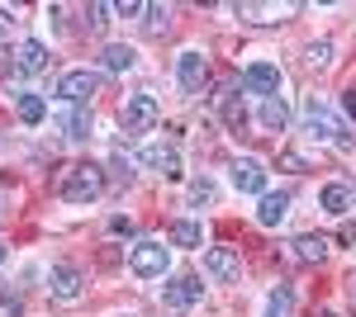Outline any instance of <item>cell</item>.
<instances>
[{"label": "cell", "mask_w": 356, "mask_h": 317, "mask_svg": "<svg viewBox=\"0 0 356 317\" xmlns=\"http://www.w3.org/2000/svg\"><path fill=\"white\" fill-rule=\"evenodd\" d=\"M243 90L247 95H261V100L280 95V67H275V62H252L243 71Z\"/></svg>", "instance_id": "obj_8"}, {"label": "cell", "mask_w": 356, "mask_h": 317, "mask_svg": "<svg viewBox=\"0 0 356 317\" xmlns=\"http://www.w3.org/2000/svg\"><path fill=\"white\" fill-rule=\"evenodd\" d=\"M233 185L243 189V194H266V166L261 161H252V157H238L233 161Z\"/></svg>", "instance_id": "obj_11"}, {"label": "cell", "mask_w": 356, "mask_h": 317, "mask_svg": "<svg viewBox=\"0 0 356 317\" xmlns=\"http://www.w3.org/2000/svg\"><path fill=\"white\" fill-rule=\"evenodd\" d=\"M261 128H266V132H285V128H290V105H285L280 95L261 100Z\"/></svg>", "instance_id": "obj_17"}, {"label": "cell", "mask_w": 356, "mask_h": 317, "mask_svg": "<svg viewBox=\"0 0 356 317\" xmlns=\"http://www.w3.org/2000/svg\"><path fill=\"white\" fill-rule=\"evenodd\" d=\"M304 128L314 132V137H323V142H332V147H342V152H352V147H356V137L337 123V114H332L328 105H318V95L304 100Z\"/></svg>", "instance_id": "obj_2"}, {"label": "cell", "mask_w": 356, "mask_h": 317, "mask_svg": "<svg viewBox=\"0 0 356 317\" xmlns=\"http://www.w3.org/2000/svg\"><path fill=\"white\" fill-rule=\"evenodd\" d=\"M157 119H162L157 95H129V100L119 105V123H124V132H147Z\"/></svg>", "instance_id": "obj_4"}, {"label": "cell", "mask_w": 356, "mask_h": 317, "mask_svg": "<svg viewBox=\"0 0 356 317\" xmlns=\"http://www.w3.org/2000/svg\"><path fill=\"white\" fill-rule=\"evenodd\" d=\"M280 166H285V171H309V157L295 152V147H285V152H280Z\"/></svg>", "instance_id": "obj_26"}, {"label": "cell", "mask_w": 356, "mask_h": 317, "mask_svg": "<svg viewBox=\"0 0 356 317\" xmlns=\"http://www.w3.org/2000/svg\"><path fill=\"white\" fill-rule=\"evenodd\" d=\"M204 270H209L219 284H233V280L243 275V261H238L233 246H209V251H204Z\"/></svg>", "instance_id": "obj_10"}, {"label": "cell", "mask_w": 356, "mask_h": 317, "mask_svg": "<svg viewBox=\"0 0 356 317\" xmlns=\"http://www.w3.org/2000/svg\"><path fill=\"white\" fill-rule=\"evenodd\" d=\"M19 119H24L29 128H33V123H43V119H48V105H43V95H19Z\"/></svg>", "instance_id": "obj_23"}, {"label": "cell", "mask_w": 356, "mask_h": 317, "mask_svg": "<svg viewBox=\"0 0 356 317\" xmlns=\"http://www.w3.org/2000/svg\"><path fill=\"white\" fill-rule=\"evenodd\" d=\"M219 109H223V123H228V132H238V137H243V128H247V105H243V95H223Z\"/></svg>", "instance_id": "obj_20"}, {"label": "cell", "mask_w": 356, "mask_h": 317, "mask_svg": "<svg viewBox=\"0 0 356 317\" xmlns=\"http://www.w3.org/2000/svg\"><path fill=\"white\" fill-rule=\"evenodd\" d=\"M15 67H19L24 76H38V71H48V48H43L38 38L19 43V57H15Z\"/></svg>", "instance_id": "obj_16"}, {"label": "cell", "mask_w": 356, "mask_h": 317, "mask_svg": "<svg viewBox=\"0 0 356 317\" xmlns=\"http://www.w3.org/2000/svg\"><path fill=\"white\" fill-rule=\"evenodd\" d=\"M200 298H204V284H200L195 275H176V280L162 289V303L171 308V313H191Z\"/></svg>", "instance_id": "obj_6"}, {"label": "cell", "mask_w": 356, "mask_h": 317, "mask_svg": "<svg viewBox=\"0 0 356 317\" xmlns=\"http://www.w3.org/2000/svg\"><path fill=\"white\" fill-rule=\"evenodd\" d=\"M138 161H143L147 171L166 175V180H181V175H186V171H181V152H176V147H162V142H157V147H143Z\"/></svg>", "instance_id": "obj_9"}, {"label": "cell", "mask_w": 356, "mask_h": 317, "mask_svg": "<svg viewBox=\"0 0 356 317\" xmlns=\"http://www.w3.org/2000/svg\"><path fill=\"white\" fill-rule=\"evenodd\" d=\"M90 128H95L90 105H72L62 119H57V132H62V137H72V142H86V137H90Z\"/></svg>", "instance_id": "obj_14"}, {"label": "cell", "mask_w": 356, "mask_h": 317, "mask_svg": "<svg viewBox=\"0 0 356 317\" xmlns=\"http://www.w3.org/2000/svg\"><path fill=\"white\" fill-rule=\"evenodd\" d=\"M10 28H15V19H10V10H0V38H10Z\"/></svg>", "instance_id": "obj_31"}, {"label": "cell", "mask_w": 356, "mask_h": 317, "mask_svg": "<svg viewBox=\"0 0 356 317\" xmlns=\"http://www.w3.org/2000/svg\"><path fill=\"white\" fill-rule=\"evenodd\" d=\"M100 71H67V76L57 80V100L62 105H90V95L100 90Z\"/></svg>", "instance_id": "obj_5"}, {"label": "cell", "mask_w": 356, "mask_h": 317, "mask_svg": "<svg viewBox=\"0 0 356 317\" xmlns=\"http://www.w3.org/2000/svg\"><path fill=\"white\" fill-rule=\"evenodd\" d=\"M171 246H204V228L195 218H176L171 223Z\"/></svg>", "instance_id": "obj_19"}, {"label": "cell", "mask_w": 356, "mask_h": 317, "mask_svg": "<svg viewBox=\"0 0 356 317\" xmlns=\"http://www.w3.org/2000/svg\"><path fill=\"white\" fill-rule=\"evenodd\" d=\"M114 15L119 19H138V15H147V5L143 0H124V5H114Z\"/></svg>", "instance_id": "obj_27"}, {"label": "cell", "mask_w": 356, "mask_h": 317, "mask_svg": "<svg viewBox=\"0 0 356 317\" xmlns=\"http://www.w3.org/2000/svg\"><path fill=\"white\" fill-rule=\"evenodd\" d=\"M48 289H53V298H62V303H72V298H81V270L76 265H53V275H48Z\"/></svg>", "instance_id": "obj_12"}, {"label": "cell", "mask_w": 356, "mask_h": 317, "mask_svg": "<svg viewBox=\"0 0 356 317\" xmlns=\"http://www.w3.org/2000/svg\"><path fill=\"white\" fill-rule=\"evenodd\" d=\"M110 15H114L110 5H86V19H90L95 28H100V24H110Z\"/></svg>", "instance_id": "obj_29"}, {"label": "cell", "mask_w": 356, "mask_h": 317, "mask_svg": "<svg viewBox=\"0 0 356 317\" xmlns=\"http://www.w3.org/2000/svg\"><path fill=\"white\" fill-rule=\"evenodd\" d=\"M309 67H332V43H328V38L309 48Z\"/></svg>", "instance_id": "obj_25"}, {"label": "cell", "mask_w": 356, "mask_h": 317, "mask_svg": "<svg viewBox=\"0 0 356 317\" xmlns=\"http://www.w3.org/2000/svg\"><path fill=\"white\" fill-rule=\"evenodd\" d=\"M100 62H105V71H129L138 62V53L129 48V43H110L105 53H100Z\"/></svg>", "instance_id": "obj_21"}, {"label": "cell", "mask_w": 356, "mask_h": 317, "mask_svg": "<svg viewBox=\"0 0 356 317\" xmlns=\"http://www.w3.org/2000/svg\"><path fill=\"white\" fill-rule=\"evenodd\" d=\"M318 317H342V313H318Z\"/></svg>", "instance_id": "obj_33"}, {"label": "cell", "mask_w": 356, "mask_h": 317, "mask_svg": "<svg viewBox=\"0 0 356 317\" xmlns=\"http://www.w3.org/2000/svg\"><path fill=\"white\" fill-rule=\"evenodd\" d=\"M328 246L332 241L323 237V232H304V237H295V256H300V261H323V256H328Z\"/></svg>", "instance_id": "obj_18"}, {"label": "cell", "mask_w": 356, "mask_h": 317, "mask_svg": "<svg viewBox=\"0 0 356 317\" xmlns=\"http://www.w3.org/2000/svg\"><path fill=\"white\" fill-rule=\"evenodd\" d=\"M176 80H181V90H204V80H209V57L200 53V48H186V53L176 57Z\"/></svg>", "instance_id": "obj_7"}, {"label": "cell", "mask_w": 356, "mask_h": 317, "mask_svg": "<svg viewBox=\"0 0 356 317\" xmlns=\"http://www.w3.org/2000/svg\"><path fill=\"white\" fill-rule=\"evenodd\" d=\"M318 204H323V213H332V218H342V213H352V204H356V189L347 185V180H332V185H323V194H318Z\"/></svg>", "instance_id": "obj_15"}, {"label": "cell", "mask_w": 356, "mask_h": 317, "mask_svg": "<svg viewBox=\"0 0 356 317\" xmlns=\"http://www.w3.org/2000/svg\"><path fill=\"white\" fill-rule=\"evenodd\" d=\"M285 218H290V194L285 189H266L261 204H257V223L261 228H280Z\"/></svg>", "instance_id": "obj_13"}, {"label": "cell", "mask_w": 356, "mask_h": 317, "mask_svg": "<svg viewBox=\"0 0 356 317\" xmlns=\"http://www.w3.org/2000/svg\"><path fill=\"white\" fill-rule=\"evenodd\" d=\"M110 232H119V237H134V223H129V218H110Z\"/></svg>", "instance_id": "obj_30"}, {"label": "cell", "mask_w": 356, "mask_h": 317, "mask_svg": "<svg viewBox=\"0 0 356 317\" xmlns=\"http://www.w3.org/2000/svg\"><path fill=\"white\" fill-rule=\"evenodd\" d=\"M295 313V289L290 284H275L271 298H266V317H290Z\"/></svg>", "instance_id": "obj_22"}, {"label": "cell", "mask_w": 356, "mask_h": 317, "mask_svg": "<svg viewBox=\"0 0 356 317\" xmlns=\"http://www.w3.org/2000/svg\"><path fill=\"white\" fill-rule=\"evenodd\" d=\"M166 19H171L166 5H147V28H166Z\"/></svg>", "instance_id": "obj_28"}, {"label": "cell", "mask_w": 356, "mask_h": 317, "mask_svg": "<svg viewBox=\"0 0 356 317\" xmlns=\"http://www.w3.org/2000/svg\"><path fill=\"white\" fill-rule=\"evenodd\" d=\"M214 194H219L214 180H191V189H186V199H191V204H214Z\"/></svg>", "instance_id": "obj_24"}, {"label": "cell", "mask_w": 356, "mask_h": 317, "mask_svg": "<svg viewBox=\"0 0 356 317\" xmlns=\"http://www.w3.org/2000/svg\"><path fill=\"white\" fill-rule=\"evenodd\" d=\"M347 109H352V114H356V90H347Z\"/></svg>", "instance_id": "obj_32"}, {"label": "cell", "mask_w": 356, "mask_h": 317, "mask_svg": "<svg viewBox=\"0 0 356 317\" xmlns=\"http://www.w3.org/2000/svg\"><path fill=\"white\" fill-rule=\"evenodd\" d=\"M129 265L143 280H162L166 265H171V246L166 241H138V246H129Z\"/></svg>", "instance_id": "obj_3"}, {"label": "cell", "mask_w": 356, "mask_h": 317, "mask_svg": "<svg viewBox=\"0 0 356 317\" xmlns=\"http://www.w3.org/2000/svg\"><path fill=\"white\" fill-rule=\"evenodd\" d=\"M57 194H62L67 204H90V199H100V194H105V166H95V161L67 166L62 180H57Z\"/></svg>", "instance_id": "obj_1"}]
</instances>
